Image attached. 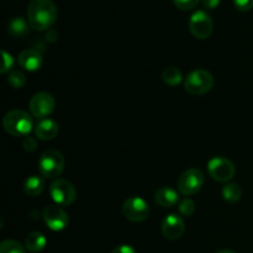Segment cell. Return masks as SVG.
Here are the masks:
<instances>
[{"label": "cell", "instance_id": "cell-1", "mask_svg": "<svg viewBox=\"0 0 253 253\" xmlns=\"http://www.w3.org/2000/svg\"><path fill=\"white\" fill-rule=\"evenodd\" d=\"M57 16V7L52 0H31L27 6V22L37 31L51 29Z\"/></svg>", "mask_w": 253, "mask_h": 253}, {"label": "cell", "instance_id": "cell-2", "mask_svg": "<svg viewBox=\"0 0 253 253\" xmlns=\"http://www.w3.org/2000/svg\"><path fill=\"white\" fill-rule=\"evenodd\" d=\"M2 126L10 135L16 136V137H20V136L26 137L31 132L34 123L26 111L15 109V110L5 114L4 119H2Z\"/></svg>", "mask_w": 253, "mask_h": 253}, {"label": "cell", "instance_id": "cell-3", "mask_svg": "<svg viewBox=\"0 0 253 253\" xmlns=\"http://www.w3.org/2000/svg\"><path fill=\"white\" fill-rule=\"evenodd\" d=\"M63 155L57 150H47L41 155L39 160V170L42 177L54 179L59 177L64 170Z\"/></svg>", "mask_w": 253, "mask_h": 253}, {"label": "cell", "instance_id": "cell-4", "mask_svg": "<svg viewBox=\"0 0 253 253\" xmlns=\"http://www.w3.org/2000/svg\"><path fill=\"white\" fill-rule=\"evenodd\" d=\"M214 77L207 69H195L184 79V89L192 95H203L211 90Z\"/></svg>", "mask_w": 253, "mask_h": 253}, {"label": "cell", "instance_id": "cell-5", "mask_svg": "<svg viewBox=\"0 0 253 253\" xmlns=\"http://www.w3.org/2000/svg\"><path fill=\"white\" fill-rule=\"evenodd\" d=\"M204 174L198 168H189L178 178V190L180 194L190 197L199 192L204 185Z\"/></svg>", "mask_w": 253, "mask_h": 253}, {"label": "cell", "instance_id": "cell-6", "mask_svg": "<svg viewBox=\"0 0 253 253\" xmlns=\"http://www.w3.org/2000/svg\"><path fill=\"white\" fill-rule=\"evenodd\" d=\"M208 173L216 182L226 183L235 177L236 169L231 161L217 156V157H212L208 162Z\"/></svg>", "mask_w": 253, "mask_h": 253}, {"label": "cell", "instance_id": "cell-7", "mask_svg": "<svg viewBox=\"0 0 253 253\" xmlns=\"http://www.w3.org/2000/svg\"><path fill=\"white\" fill-rule=\"evenodd\" d=\"M49 194L57 205L68 207L77 199V190L69 180L56 179L49 187Z\"/></svg>", "mask_w": 253, "mask_h": 253}, {"label": "cell", "instance_id": "cell-8", "mask_svg": "<svg viewBox=\"0 0 253 253\" xmlns=\"http://www.w3.org/2000/svg\"><path fill=\"white\" fill-rule=\"evenodd\" d=\"M190 34L198 40H205L210 37L214 30V24L208 12L204 10H198L193 12L189 19Z\"/></svg>", "mask_w": 253, "mask_h": 253}, {"label": "cell", "instance_id": "cell-9", "mask_svg": "<svg viewBox=\"0 0 253 253\" xmlns=\"http://www.w3.org/2000/svg\"><path fill=\"white\" fill-rule=\"evenodd\" d=\"M123 214L126 219L132 222L145 221L150 215V207L142 198H128L123 205Z\"/></svg>", "mask_w": 253, "mask_h": 253}, {"label": "cell", "instance_id": "cell-10", "mask_svg": "<svg viewBox=\"0 0 253 253\" xmlns=\"http://www.w3.org/2000/svg\"><path fill=\"white\" fill-rule=\"evenodd\" d=\"M29 108L35 118L46 119L47 116L53 113L54 108H56V101H54L52 94L41 91L32 96L29 103Z\"/></svg>", "mask_w": 253, "mask_h": 253}, {"label": "cell", "instance_id": "cell-11", "mask_svg": "<svg viewBox=\"0 0 253 253\" xmlns=\"http://www.w3.org/2000/svg\"><path fill=\"white\" fill-rule=\"evenodd\" d=\"M42 217H43L44 224L51 229L52 231H62L66 229L69 224L68 214L62 209L61 205H47L42 212Z\"/></svg>", "mask_w": 253, "mask_h": 253}, {"label": "cell", "instance_id": "cell-12", "mask_svg": "<svg viewBox=\"0 0 253 253\" xmlns=\"http://www.w3.org/2000/svg\"><path fill=\"white\" fill-rule=\"evenodd\" d=\"M161 230L166 239L174 241L183 236L185 231V224L180 216L175 214H169L163 220Z\"/></svg>", "mask_w": 253, "mask_h": 253}, {"label": "cell", "instance_id": "cell-13", "mask_svg": "<svg viewBox=\"0 0 253 253\" xmlns=\"http://www.w3.org/2000/svg\"><path fill=\"white\" fill-rule=\"evenodd\" d=\"M19 64L25 71L36 72L42 66V54L39 51L32 48L24 49L17 57Z\"/></svg>", "mask_w": 253, "mask_h": 253}, {"label": "cell", "instance_id": "cell-14", "mask_svg": "<svg viewBox=\"0 0 253 253\" xmlns=\"http://www.w3.org/2000/svg\"><path fill=\"white\" fill-rule=\"evenodd\" d=\"M59 132V126L52 119H42L35 127V135L41 141H51L57 137Z\"/></svg>", "mask_w": 253, "mask_h": 253}, {"label": "cell", "instance_id": "cell-15", "mask_svg": "<svg viewBox=\"0 0 253 253\" xmlns=\"http://www.w3.org/2000/svg\"><path fill=\"white\" fill-rule=\"evenodd\" d=\"M155 202L162 208H173L179 203V195L177 190L169 187H162L156 190Z\"/></svg>", "mask_w": 253, "mask_h": 253}, {"label": "cell", "instance_id": "cell-16", "mask_svg": "<svg viewBox=\"0 0 253 253\" xmlns=\"http://www.w3.org/2000/svg\"><path fill=\"white\" fill-rule=\"evenodd\" d=\"M46 245L47 239L44 237L43 234H41V232H30L26 236V239H25V247H26L27 251L32 253H39L43 251Z\"/></svg>", "mask_w": 253, "mask_h": 253}, {"label": "cell", "instance_id": "cell-17", "mask_svg": "<svg viewBox=\"0 0 253 253\" xmlns=\"http://www.w3.org/2000/svg\"><path fill=\"white\" fill-rule=\"evenodd\" d=\"M44 190V180L39 175H31L24 183V192L27 197H39Z\"/></svg>", "mask_w": 253, "mask_h": 253}, {"label": "cell", "instance_id": "cell-18", "mask_svg": "<svg viewBox=\"0 0 253 253\" xmlns=\"http://www.w3.org/2000/svg\"><path fill=\"white\" fill-rule=\"evenodd\" d=\"M29 25L22 17H14L7 24V32L12 37H24L29 32Z\"/></svg>", "mask_w": 253, "mask_h": 253}, {"label": "cell", "instance_id": "cell-19", "mask_svg": "<svg viewBox=\"0 0 253 253\" xmlns=\"http://www.w3.org/2000/svg\"><path fill=\"white\" fill-rule=\"evenodd\" d=\"M221 194L224 200L229 203H237L241 199L242 190L240 188L239 184H235V183H227L226 185H224L221 189Z\"/></svg>", "mask_w": 253, "mask_h": 253}, {"label": "cell", "instance_id": "cell-20", "mask_svg": "<svg viewBox=\"0 0 253 253\" xmlns=\"http://www.w3.org/2000/svg\"><path fill=\"white\" fill-rule=\"evenodd\" d=\"M162 79L167 85L175 86L183 81V74L177 67H167L162 73Z\"/></svg>", "mask_w": 253, "mask_h": 253}, {"label": "cell", "instance_id": "cell-21", "mask_svg": "<svg viewBox=\"0 0 253 253\" xmlns=\"http://www.w3.org/2000/svg\"><path fill=\"white\" fill-rule=\"evenodd\" d=\"M7 82H9L10 85L15 89H21L24 88L25 84H26V76L22 73L21 71H15L10 72L9 77H7Z\"/></svg>", "mask_w": 253, "mask_h": 253}, {"label": "cell", "instance_id": "cell-22", "mask_svg": "<svg viewBox=\"0 0 253 253\" xmlns=\"http://www.w3.org/2000/svg\"><path fill=\"white\" fill-rule=\"evenodd\" d=\"M0 253H26V250L15 240H5L0 244Z\"/></svg>", "mask_w": 253, "mask_h": 253}, {"label": "cell", "instance_id": "cell-23", "mask_svg": "<svg viewBox=\"0 0 253 253\" xmlns=\"http://www.w3.org/2000/svg\"><path fill=\"white\" fill-rule=\"evenodd\" d=\"M178 209H179V212L183 216H192L195 212V203L189 198H185V199L179 202Z\"/></svg>", "mask_w": 253, "mask_h": 253}, {"label": "cell", "instance_id": "cell-24", "mask_svg": "<svg viewBox=\"0 0 253 253\" xmlns=\"http://www.w3.org/2000/svg\"><path fill=\"white\" fill-rule=\"evenodd\" d=\"M1 54H2V64H1V68H0V72H1V74H5L7 73V72L11 71V68L14 67V58H12L11 54L7 53L5 49H2Z\"/></svg>", "mask_w": 253, "mask_h": 253}, {"label": "cell", "instance_id": "cell-25", "mask_svg": "<svg viewBox=\"0 0 253 253\" xmlns=\"http://www.w3.org/2000/svg\"><path fill=\"white\" fill-rule=\"evenodd\" d=\"M199 1L200 0H173V2H174L175 6H177L178 9L183 10V11L194 9Z\"/></svg>", "mask_w": 253, "mask_h": 253}, {"label": "cell", "instance_id": "cell-26", "mask_svg": "<svg viewBox=\"0 0 253 253\" xmlns=\"http://www.w3.org/2000/svg\"><path fill=\"white\" fill-rule=\"evenodd\" d=\"M22 147L26 152H35L37 150V141L36 138L31 137V136H26L22 141Z\"/></svg>", "mask_w": 253, "mask_h": 253}, {"label": "cell", "instance_id": "cell-27", "mask_svg": "<svg viewBox=\"0 0 253 253\" xmlns=\"http://www.w3.org/2000/svg\"><path fill=\"white\" fill-rule=\"evenodd\" d=\"M235 7L240 11H249L253 7V0H232Z\"/></svg>", "mask_w": 253, "mask_h": 253}, {"label": "cell", "instance_id": "cell-28", "mask_svg": "<svg viewBox=\"0 0 253 253\" xmlns=\"http://www.w3.org/2000/svg\"><path fill=\"white\" fill-rule=\"evenodd\" d=\"M110 253H137L133 247L128 246V245H120V246L115 247Z\"/></svg>", "mask_w": 253, "mask_h": 253}, {"label": "cell", "instance_id": "cell-29", "mask_svg": "<svg viewBox=\"0 0 253 253\" xmlns=\"http://www.w3.org/2000/svg\"><path fill=\"white\" fill-rule=\"evenodd\" d=\"M203 1V5H204L205 9H215V7H217L220 5V1L221 0H202Z\"/></svg>", "mask_w": 253, "mask_h": 253}, {"label": "cell", "instance_id": "cell-30", "mask_svg": "<svg viewBox=\"0 0 253 253\" xmlns=\"http://www.w3.org/2000/svg\"><path fill=\"white\" fill-rule=\"evenodd\" d=\"M216 253H235V252L231 251V250H221V251H217Z\"/></svg>", "mask_w": 253, "mask_h": 253}]
</instances>
